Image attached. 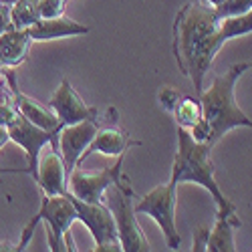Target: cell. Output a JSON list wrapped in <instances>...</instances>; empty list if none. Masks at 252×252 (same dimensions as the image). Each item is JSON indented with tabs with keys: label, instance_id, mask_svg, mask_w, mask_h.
<instances>
[{
	"label": "cell",
	"instance_id": "cell-1",
	"mask_svg": "<svg viewBox=\"0 0 252 252\" xmlns=\"http://www.w3.org/2000/svg\"><path fill=\"white\" fill-rule=\"evenodd\" d=\"M172 32V51L178 67L194 83L196 95H200L204 91V77L224 47V38L220 36V16L214 6H206L200 0L188 2L178 10Z\"/></svg>",
	"mask_w": 252,
	"mask_h": 252
},
{
	"label": "cell",
	"instance_id": "cell-2",
	"mask_svg": "<svg viewBox=\"0 0 252 252\" xmlns=\"http://www.w3.org/2000/svg\"><path fill=\"white\" fill-rule=\"evenodd\" d=\"M250 63H236L226 73L216 75L212 87L208 91H202L200 103H202V119L208 125V145H214L234 127H250L252 129V119L238 107L234 99L236 83L242 77L244 71H248Z\"/></svg>",
	"mask_w": 252,
	"mask_h": 252
},
{
	"label": "cell",
	"instance_id": "cell-3",
	"mask_svg": "<svg viewBox=\"0 0 252 252\" xmlns=\"http://www.w3.org/2000/svg\"><path fill=\"white\" fill-rule=\"evenodd\" d=\"M210 152H212V145H208L206 141H196L190 135V131L178 125V152L174 158L170 182L174 186L184 182L198 184L214 198L216 210H226L234 204L222 194V190L216 184V178H214L216 167L212 159H210Z\"/></svg>",
	"mask_w": 252,
	"mask_h": 252
},
{
	"label": "cell",
	"instance_id": "cell-4",
	"mask_svg": "<svg viewBox=\"0 0 252 252\" xmlns=\"http://www.w3.org/2000/svg\"><path fill=\"white\" fill-rule=\"evenodd\" d=\"M79 220L75 202L71 198V194H61V196H47L43 194L40 200V210L38 214L32 216V220L25 226L23 236L18 242V252L25 250L32 238V230L38 226V222H47L49 226V248L53 252H61V250H77L71 236H69V228L71 224Z\"/></svg>",
	"mask_w": 252,
	"mask_h": 252
},
{
	"label": "cell",
	"instance_id": "cell-5",
	"mask_svg": "<svg viewBox=\"0 0 252 252\" xmlns=\"http://www.w3.org/2000/svg\"><path fill=\"white\" fill-rule=\"evenodd\" d=\"M135 192L131 188V182L127 176H121L115 184H111L105 190L103 202L109 206L115 226H117V234L121 248L125 252H148L150 242L145 238L143 230L135 218V206H133Z\"/></svg>",
	"mask_w": 252,
	"mask_h": 252
},
{
	"label": "cell",
	"instance_id": "cell-6",
	"mask_svg": "<svg viewBox=\"0 0 252 252\" xmlns=\"http://www.w3.org/2000/svg\"><path fill=\"white\" fill-rule=\"evenodd\" d=\"M117 123H119V113L115 107H109L95 119H85L79 123L63 125L59 129L57 141H59V154H61L63 161H65L67 170L71 172L73 167L81 165L83 154L87 152L89 143L93 141V137L97 135V131L103 125H117Z\"/></svg>",
	"mask_w": 252,
	"mask_h": 252
},
{
	"label": "cell",
	"instance_id": "cell-7",
	"mask_svg": "<svg viewBox=\"0 0 252 252\" xmlns=\"http://www.w3.org/2000/svg\"><path fill=\"white\" fill-rule=\"evenodd\" d=\"M176 188L172 182L156 186L135 204V214L150 216L163 232L165 242L172 250H178L182 238L176 228Z\"/></svg>",
	"mask_w": 252,
	"mask_h": 252
},
{
	"label": "cell",
	"instance_id": "cell-8",
	"mask_svg": "<svg viewBox=\"0 0 252 252\" xmlns=\"http://www.w3.org/2000/svg\"><path fill=\"white\" fill-rule=\"evenodd\" d=\"M71 198H73L75 208H77L79 222H83L87 226V230L95 240V250H99V252H121L123 248L119 242L117 226H115L109 206L103 200L101 202H83V200L75 198L73 194H71Z\"/></svg>",
	"mask_w": 252,
	"mask_h": 252
},
{
	"label": "cell",
	"instance_id": "cell-9",
	"mask_svg": "<svg viewBox=\"0 0 252 252\" xmlns=\"http://www.w3.org/2000/svg\"><path fill=\"white\" fill-rule=\"evenodd\" d=\"M6 129H8L10 139L14 143H18L20 148L27 152L29 176H32V180H36V176H38V156H40V150H43L47 143L51 145L53 150H59V141H57V135L59 133L40 129L38 125L31 123L20 111L6 123Z\"/></svg>",
	"mask_w": 252,
	"mask_h": 252
},
{
	"label": "cell",
	"instance_id": "cell-10",
	"mask_svg": "<svg viewBox=\"0 0 252 252\" xmlns=\"http://www.w3.org/2000/svg\"><path fill=\"white\" fill-rule=\"evenodd\" d=\"M123 156H117L115 165L105 167L101 172H85L81 167H73L69 172V192L83 202H101L105 190L123 176Z\"/></svg>",
	"mask_w": 252,
	"mask_h": 252
},
{
	"label": "cell",
	"instance_id": "cell-11",
	"mask_svg": "<svg viewBox=\"0 0 252 252\" xmlns=\"http://www.w3.org/2000/svg\"><path fill=\"white\" fill-rule=\"evenodd\" d=\"M49 107L57 113V117L61 119L63 125L79 123V121H85V119H95L101 115V111L97 107H91V105H87L81 99V95L69 83V79H61V85L53 93V97L49 101Z\"/></svg>",
	"mask_w": 252,
	"mask_h": 252
},
{
	"label": "cell",
	"instance_id": "cell-12",
	"mask_svg": "<svg viewBox=\"0 0 252 252\" xmlns=\"http://www.w3.org/2000/svg\"><path fill=\"white\" fill-rule=\"evenodd\" d=\"M2 75L6 79V83L10 85V91L14 95V103H16V109L23 113L31 123L38 125L40 129H47V131H53V133H59V129L63 127L61 119L57 117V113L47 107V105L38 103L36 99L29 97L27 93H23L16 85V75H14V69H2Z\"/></svg>",
	"mask_w": 252,
	"mask_h": 252
},
{
	"label": "cell",
	"instance_id": "cell-13",
	"mask_svg": "<svg viewBox=\"0 0 252 252\" xmlns=\"http://www.w3.org/2000/svg\"><path fill=\"white\" fill-rule=\"evenodd\" d=\"M34 184L47 196H61L69 192V170L59 150L51 148L45 156H38V176Z\"/></svg>",
	"mask_w": 252,
	"mask_h": 252
},
{
	"label": "cell",
	"instance_id": "cell-14",
	"mask_svg": "<svg viewBox=\"0 0 252 252\" xmlns=\"http://www.w3.org/2000/svg\"><path fill=\"white\" fill-rule=\"evenodd\" d=\"M242 226V220L236 214V206H230L226 210H216V222L210 230L208 250L212 252H234V232Z\"/></svg>",
	"mask_w": 252,
	"mask_h": 252
},
{
	"label": "cell",
	"instance_id": "cell-15",
	"mask_svg": "<svg viewBox=\"0 0 252 252\" xmlns=\"http://www.w3.org/2000/svg\"><path fill=\"white\" fill-rule=\"evenodd\" d=\"M133 145H141V143L131 139L123 129H119L117 125H103V127L97 131V135L93 137V141L89 143L87 152L83 154L81 163L91 154H103V156H111V158L123 156L129 148H133Z\"/></svg>",
	"mask_w": 252,
	"mask_h": 252
},
{
	"label": "cell",
	"instance_id": "cell-16",
	"mask_svg": "<svg viewBox=\"0 0 252 252\" xmlns=\"http://www.w3.org/2000/svg\"><path fill=\"white\" fill-rule=\"evenodd\" d=\"M32 38L29 29H8L0 34V65L2 69H16L23 65L31 53Z\"/></svg>",
	"mask_w": 252,
	"mask_h": 252
},
{
	"label": "cell",
	"instance_id": "cell-17",
	"mask_svg": "<svg viewBox=\"0 0 252 252\" xmlns=\"http://www.w3.org/2000/svg\"><path fill=\"white\" fill-rule=\"evenodd\" d=\"M89 27L81 25L77 20L61 14L55 18H38L32 27H29V34L34 40H55V38H65V36H77V34H87Z\"/></svg>",
	"mask_w": 252,
	"mask_h": 252
},
{
	"label": "cell",
	"instance_id": "cell-18",
	"mask_svg": "<svg viewBox=\"0 0 252 252\" xmlns=\"http://www.w3.org/2000/svg\"><path fill=\"white\" fill-rule=\"evenodd\" d=\"M174 117H176V125H180L184 129H192L202 119L200 97H182L178 107L174 109Z\"/></svg>",
	"mask_w": 252,
	"mask_h": 252
},
{
	"label": "cell",
	"instance_id": "cell-19",
	"mask_svg": "<svg viewBox=\"0 0 252 252\" xmlns=\"http://www.w3.org/2000/svg\"><path fill=\"white\" fill-rule=\"evenodd\" d=\"M10 18L14 29H29L40 18L38 0H16L10 6Z\"/></svg>",
	"mask_w": 252,
	"mask_h": 252
},
{
	"label": "cell",
	"instance_id": "cell-20",
	"mask_svg": "<svg viewBox=\"0 0 252 252\" xmlns=\"http://www.w3.org/2000/svg\"><path fill=\"white\" fill-rule=\"evenodd\" d=\"M248 32H252V8L244 14L220 18V36L224 38V43L230 38L248 34Z\"/></svg>",
	"mask_w": 252,
	"mask_h": 252
},
{
	"label": "cell",
	"instance_id": "cell-21",
	"mask_svg": "<svg viewBox=\"0 0 252 252\" xmlns=\"http://www.w3.org/2000/svg\"><path fill=\"white\" fill-rule=\"evenodd\" d=\"M252 8V0H222L218 6H214L216 14L220 18L226 16H236V14H244Z\"/></svg>",
	"mask_w": 252,
	"mask_h": 252
},
{
	"label": "cell",
	"instance_id": "cell-22",
	"mask_svg": "<svg viewBox=\"0 0 252 252\" xmlns=\"http://www.w3.org/2000/svg\"><path fill=\"white\" fill-rule=\"evenodd\" d=\"M69 0H38V14L40 18H55L65 14V6Z\"/></svg>",
	"mask_w": 252,
	"mask_h": 252
},
{
	"label": "cell",
	"instance_id": "cell-23",
	"mask_svg": "<svg viewBox=\"0 0 252 252\" xmlns=\"http://www.w3.org/2000/svg\"><path fill=\"white\" fill-rule=\"evenodd\" d=\"M182 97H184V95H182L180 91H176L174 87H163V89L159 91V95H158V101H159V105H161L165 111L174 113V109L178 107V103H180Z\"/></svg>",
	"mask_w": 252,
	"mask_h": 252
},
{
	"label": "cell",
	"instance_id": "cell-24",
	"mask_svg": "<svg viewBox=\"0 0 252 252\" xmlns=\"http://www.w3.org/2000/svg\"><path fill=\"white\" fill-rule=\"evenodd\" d=\"M208 238H210V228H208V226L196 228L194 242H192V250H194V252H204V250H208Z\"/></svg>",
	"mask_w": 252,
	"mask_h": 252
},
{
	"label": "cell",
	"instance_id": "cell-25",
	"mask_svg": "<svg viewBox=\"0 0 252 252\" xmlns=\"http://www.w3.org/2000/svg\"><path fill=\"white\" fill-rule=\"evenodd\" d=\"M12 29V18H10V4L0 2V34Z\"/></svg>",
	"mask_w": 252,
	"mask_h": 252
},
{
	"label": "cell",
	"instance_id": "cell-26",
	"mask_svg": "<svg viewBox=\"0 0 252 252\" xmlns=\"http://www.w3.org/2000/svg\"><path fill=\"white\" fill-rule=\"evenodd\" d=\"M8 139H10V135H8L6 125H2V123H0V148H2V145H4Z\"/></svg>",
	"mask_w": 252,
	"mask_h": 252
},
{
	"label": "cell",
	"instance_id": "cell-27",
	"mask_svg": "<svg viewBox=\"0 0 252 252\" xmlns=\"http://www.w3.org/2000/svg\"><path fill=\"white\" fill-rule=\"evenodd\" d=\"M0 250H18V244H12V242H0Z\"/></svg>",
	"mask_w": 252,
	"mask_h": 252
},
{
	"label": "cell",
	"instance_id": "cell-28",
	"mask_svg": "<svg viewBox=\"0 0 252 252\" xmlns=\"http://www.w3.org/2000/svg\"><path fill=\"white\" fill-rule=\"evenodd\" d=\"M248 71H252V63H250V67H248Z\"/></svg>",
	"mask_w": 252,
	"mask_h": 252
},
{
	"label": "cell",
	"instance_id": "cell-29",
	"mask_svg": "<svg viewBox=\"0 0 252 252\" xmlns=\"http://www.w3.org/2000/svg\"><path fill=\"white\" fill-rule=\"evenodd\" d=\"M0 73H2V65H0Z\"/></svg>",
	"mask_w": 252,
	"mask_h": 252
}]
</instances>
